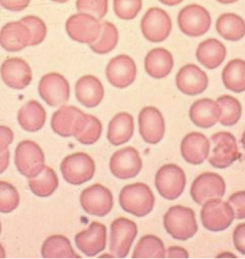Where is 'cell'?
Segmentation results:
<instances>
[{
    "mask_svg": "<svg viewBox=\"0 0 245 259\" xmlns=\"http://www.w3.org/2000/svg\"><path fill=\"white\" fill-rule=\"evenodd\" d=\"M164 226L171 237L185 241L192 238L198 231L192 209L182 205L171 206L164 217Z\"/></svg>",
    "mask_w": 245,
    "mask_h": 259,
    "instance_id": "7a4b0ae2",
    "label": "cell"
},
{
    "mask_svg": "<svg viewBox=\"0 0 245 259\" xmlns=\"http://www.w3.org/2000/svg\"><path fill=\"white\" fill-rule=\"evenodd\" d=\"M140 30L149 42H162L170 35L172 21L165 10L154 7L149 8L142 18Z\"/></svg>",
    "mask_w": 245,
    "mask_h": 259,
    "instance_id": "ba28073f",
    "label": "cell"
},
{
    "mask_svg": "<svg viewBox=\"0 0 245 259\" xmlns=\"http://www.w3.org/2000/svg\"><path fill=\"white\" fill-rule=\"evenodd\" d=\"M107 231L101 223L93 221L88 229L75 236V242L80 251L87 256H94L106 248Z\"/></svg>",
    "mask_w": 245,
    "mask_h": 259,
    "instance_id": "d6986e66",
    "label": "cell"
},
{
    "mask_svg": "<svg viewBox=\"0 0 245 259\" xmlns=\"http://www.w3.org/2000/svg\"><path fill=\"white\" fill-rule=\"evenodd\" d=\"M186 183L184 170L175 164L162 166L156 174V188L163 198L167 200L179 198L184 192Z\"/></svg>",
    "mask_w": 245,
    "mask_h": 259,
    "instance_id": "5b68a950",
    "label": "cell"
},
{
    "mask_svg": "<svg viewBox=\"0 0 245 259\" xmlns=\"http://www.w3.org/2000/svg\"><path fill=\"white\" fill-rule=\"evenodd\" d=\"M83 112L74 106H61L53 115L51 128L59 136L73 137L77 119Z\"/></svg>",
    "mask_w": 245,
    "mask_h": 259,
    "instance_id": "f546056e",
    "label": "cell"
},
{
    "mask_svg": "<svg viewBox=\"0 0 245 259\" xmlns=\"http://www.w3.org/2000/svg\"><path fill=\"white\" fill-rule=\"evenodd\" d=\"M30 0H0V5L5 10L20 12L26 9Z\"/></svg>",
    "mask_w": 245,
    "mask_h": 259,
    "instance_id": "f6af8a7d",
    "label": "cell"
},
{
    "mask_svg": "<svg viewBox=\"0 0 245 259\" xmlns=\"http://www.w3.org/2000/svg\"><path fill=\"white\" fill-rule=\"evenodd\" d=\"M66 30L72 40L79 44L90 45L99 38L101 23L90 14L78 13L68 19Z\"/></svg>",
    "mask_w": 245,
    "mask_h": 259,
    "instance_id": "52a82bcc",
    "label": "cell"
},
{
    "mask_svg": "<svg viewBox=\"0 0 245 259\" xmlns=\"http://www.w3.org/2000/svg\"><path fill=\"white\" fill-rule=\"evenodd\" d=\"M20 20L28 27L30 31V46H36L42 44L47 35V27L45 23L38 17L34 15H29Z\"/></svg>",
    "mask_w": 245,
    "mask_h": 259,
    "instance_id": "60d3db41",
    "label": "cell"
},
{
    "mask_svg": "<svg viewBox=\"0 0 245 259\" xmlns=\"http://www.w3.org/2000/svg\"><path fill=\"white\" fill-rule=\"evenodd\" d=\"M102 131L100 120L92 115L83 112L77 119L73 137L83 145H91L99 141Z\"/></svg>",
    "mask_w": 245,
    "mask_h": 259,
    "instance_id": "4316f807",
    "label": "cell"
},
{
    "mask_svg": "<svg viewBox=\"0 0 245 259\" xmlns=\"http://www.w3.org/2000/svg\"><path fill=\"white\" fill-rule=\"evenodd\" d=\"M174 65L172 54L164 48L151 50L144 59L145 72L156 79H162L170 74Z\"/></svg>",
    "mask_w": 245,
    "mask_h": 259,
    "instance_id": "cb8c5ba5",
    "label": "cell"
},
{
    "mask_svg": "<svg viewBox=\"0 0 245 259\" xmlns=\"http://www.w3.org/2000/svg\"><path fill=\"white\" fill-rule=\"evenodd\" d=\"M159 1L162 4L167 5V6L173 7L179 5L184 0H159Z\"/></svg>",
    "mask_w": 245,
    "mask_h": 259,
    "instance_id": "c3c4849f",
    "label": "cell"
},
{
    "mask_svg": "<svg viewBox=\"0 0 245 259\" xmlns=\"http://www.w3.org/2000/svg\"><path fill=\"white\" fill-rule=\"evenodd\" d=\"M1 232H2V225H1V223H0V234H1Z\"/></svg>",
    "mask_w": 245,
    "mask_h": 259,
    "instance_id": "db71d44e",
    "label": "cell"
},
{
    "mask_svg": "<svg viewBox=\"0 0 245 259\" xmlns=\"http://www.w3.org/2000/svg\"><path fill=\"white\" fill-rule=\"evenodd\" d=\"M44 154L35 142L24 140L15 150V164L19 172L26 178L38 176L44 167Z\"/></svg>",
    "mask_w": 245,
    "mask_h": 259,
    "instance_id": "3957f363",
    "label": "cell"
},
{
    "mask_svg": "<svg viewBox=\"0 0 245 259\" xmlns=\"http://www.w3.org/2000/svg\"><path fill=\"white\" fill-rule=\"evenodd\" d=\"M118 31L114 24L109 21L101 23V30L99 38L93 44L89 45L92 52L99 55L107 54L113 51L118 45Z\"/></svg>",
    "mask_w": 245,
    "mask_h": 259,
    "instance_id": "d590c367",
    "label": "cell"
},
{
    "mask_svg": "<svg viewBox=\"0 0 245 259\" xmlns=\"http://www.w3.org/2000/svg\"><path fill=\"white\" fill-rule=\"evenodd\" d=\"M220 108L210 99H199L189 109V117L197 126L208 128L215 126L220 117Z\"/></svg>",
    "mask_w": 245,
    "mask_h": 259,
    "instance_id": "d4e9b609",
    "label": "cell"
},
{
    "mask_svg": "<svg viewBox=\"0 0 245 259\" xmlns=\"http://www.w3.org/2000/svg\"><path fill=\"white\" fill-rule=\"evenodd\" d=\"M234 219L232 207L220 198L207 200L201 210V221L205 229L214 232L224 231Z\"/></svg>",
    "mask_w": 245,
    "mask_h": 259,
    "instance_id": "8992f818",
    "label": "cell"
},
{
    "mask_svg": "<svg viewBox=\"0 0 245 259\" xmlns=\"http://www.w3.org/2000/svg\"><path fill=\"white\" fill-rule=\"evenodd\" d=\"M47 114L38 101L31 100L19 110L18 122L25 131L38 132L45 123Z\"/></svg>",
    "mask_w": 245,
    "mask_h": 259,
    "instance_id": "f1b7e54d",
    "label": "cell"
},
{
    "mask_svg": "<svg viewBox=\"0 0 245 259\" xmlns=\"http://www.w3.org/2000/svg\"><path fill=\"white\" fill-rule=\"evenodd\" d=\"M208 83L206 73L194 64L185 65L176 74V87L186 95L202 94L206 90Z\"/></svg>",
    "mask_w": 245,
    "mask_h": 259,
    "instance_id": "ffe728a7",
    "label": "cell"
},
{
    "mask_svg": "<svg viewBox=\"0 0 245 259\" xmlns=\"http://www.w3.org/2000/svg\"><path fill=\"white\" fill-rule=\"evenodd\" d=\"M241 145H242L243 148H244V150H245V131L244 132V133H243L242 137H241Z\"/></svg>",
    "mask_w": 245,
    "mask_h": 259,
    "instance_id": "816d5d0a",
    "label": "cell"
},
{
    "mask_svg": "<svg viewBox=\"0 0 245 259\" xmlns=\"http://www.w3.org/2000/svg\"><path fill=\"white\" fill-rule=\"evenodd\" d=\"M134 132V120L131 114L120 112L109 122L107 138L114 146L122 145L131 140Z\"/></svg>",
    "mask_w": 245,
    "mask_h": 259,
    "instance_id": "484cf974",
    "label": "cell"
},
{
    "mask_svg": "<svg viewBox=\"0 0 245 259\" xmlns=\"http://www.w3.org/2000/svg\"><path fill=\"white\" fill-rule=\"evenodd\" d=\"M211 139L215 145L209 158L211 165L218 169L230 167L239 157L235 137L229 132H220L212 135Z\"/></svg>",
    "mask_w": 245,
    "mask_h": 259,
    "instance_id": "4fadbf2b",
    "label": "cell"
},
{
    "mask_svg": "<svg viewBox=\"0 0 245 259\" xmlns=\"http://www.w3.org/2000/svg\"><path fill=\"white\" fill-rule=\"evenodd\" d=\"M227 50L220 41L215 38L207 39L199 45L196 56L200 63L208 69H215L225 59Z\"/></svg>",
    "mask_w": 245,
    "mask_h": 259,
    "instance_id": "83f0119b",
    "label": "cell"
},
{
    "mask_svg": "<svg viewBox=\"0 0 245 259\" xmlns=\"http://www.w3.org/2000/svg\"><path fill=\"white\" fill-rule=\"evenodd\" d=\"M51 1L56 3H60V4H63V3H66L67 2L69 1V0H51Z\"/></svg>",
    "mask_w": 245,
    "mask_h": 259,
    "instance_id": "f5cc1de1",
    "label": "cell"
},
{
    "mask_svg": "<svg viewBox=\"0 0 245 259\" xmlns=\"http://www.w3.org/2000/svg\"><path fill=\"white\" fill-rule=\"evenodd\" d=\"M0 75L8 87L17 90L26 88L32 79L30 66L20 58H10L3 62Z\"/></svg>",
    "mask_w": 245,
    "mask_h": 259,
    "instance_id": "ac0fdd59",
    "label": "cell"
},
{
    "mask_svg": "<svg viewBox=\"0 0 245 259\" xmlns=\"http://www.w3.org/2000/svg\"><path fill=\"white\" fill-rule=\"evenodd\" d=\"M216 29L225 40L236 42L244 37L245 22L236 14L224 13L217 19Z\"/></svg>",
    "mask_w": 245,
    "mask_h": 259,
    "instance_id": "1f68e13d",
    "label": "cell"
},
{
    "mask_svg": "<svg viewBox=\"0 0 245 259\" xmlns=\"http://www.w3.org/2000/svg\"><path fill=\"white\" fill-rule=\"evenodd\" d=\"M39 97L50 106L65 105L70 99L69 82L60 73L53 72L43 75L39 82Z\"/></svg>",
    "mask_w": 245,
    "mask_h": 259,
    "instance_id": "8fae6325",
    "label": "cell"
},
{
    "mask_svg": "<svg viewBox=\"0 0 245 259\" xmlns=\"http://www.w3.org/2000/svg\"><path fill=\"white\" fill-rule=\"evenodd\" d=\"M58 178L56 171L48 166H44L38 176L30 178L29 188L36 196L47 198L51 196L57 190Z\"/></svg>",
    "mask_w": 245,
    "mask_h": 259,
    "instance_id": "d6a6232c",
    "label": "cell"
},
{
    "mask_svg": "<svg viewBox=\"0 0 245 259\" xmlns=\"http://www.w3.org/2000/svg\"><path fill=\"white\" fill-rule=\"evenodd\" d=\"M216 102L220 108L219 122L221 124L231 126L239 121L241 115V106L237 99L232 96L224 95L219 97Z\"/></svg>",
    "mask_w": 245,
    "mask_h": 259,
    "instance_id": "8d00e7d4",
    "label": "cell"
},
{
    "mask_svg": "<svg viewBox=\"0 0 245 259\" xmlns=\"http://www.w3.org/2000/svg\"><path fill=\"white\" fill-rule=\"evenodd\" d=\"M224 87L233 92L245 91V61L234 59L229 61L222 71Z\"/></svg>",
    "mask_w": 245,
    "mask_h": 259,
    "instance_id": "836d02e7",
    "label": "cell"
},
{
    "mask_svg": "<svg viewBox=\"0 0 245 259\" xmlns=\"http://www.w3.org/2000/svg\"><path fill=\"white\" fill-rule=\"evenodd\" d=\"M234 247L239 253L245 255V223L238 225L233 232Z\"/></svg>",
    "mask_w": 245,
    "mask_h": 259,
    "instance_id": "7bdbcfd3",
    "label": "cell"
},
{
    "mask_svg": "<svg viewBox=\"0 0 245 259\" xmlns=\"http://www.w3.org/2000/svg\"><path fill=\"white\" fill-rule=\"evenodd\" d=\"M14 133L10 127L0 125V153L8 150L9 146L13 143Z\"/></svg>",
    "mask_w": 245,
    "mask_h": 259,
    "instance_id": "ee69618b",
    "label": "cell"
},
{
    "mask_svg": "<svg viewBox=\"0 0 245 259\" xmlns=\"http://www.w3.org/2000/svg\"><path fill=\"white\" fill-rule=\"evenodd\" d=\"M166 253L165 246L160 238L154 235H146L137 243L132 258H164L167 257Z\"/></svg>",
    "mask_w": 245,
    "mask_h": 259,
    "instance_id": "e575fe53",
    "label": "cell"
},
{
    "mask_svg": "<svg viewBox=\"0 0 245 259\" xmlns=\"http://www.w3.org/2000/svg\"><path fill=\"white\" fill-rule=\"evenodd\" d=\"M138 126L142 139L150 145H157L165 134L164 116L157 108L145 106L138 114Z\"/></svg>",
    "mask_w": 245,
    "mask_h": 259,
    "instance_id": "e0dca14e",
    "label": "cell"
},
{
    "mask_svg": "<svg viewBox=\"0 0 245 259\" xmlns=\"http://www.w3.org/2000/svg\"><path fill=\"white\" fill-rule=\"evenodd\" d=\"M137 233V225L131 220L121 217L113 221L111 226L110 250L114 257L127 256Z\"/></svg>",
    "mask_w": 245,
    "mask_h": 259,
    "instance_id": "9c48e42d",
    "label": "cell"
},
{
    "mask_svg": "<svg viewBox=\"0 0 245 259\" xmlns=\"http://www.w3.org/2000/svg\"><path fill=\"white\" fill-rule=\"evenodd\" d=\"M75 92L79 103L90 109L99 106L105 94L104 85L96 76L92 75L80 77L75 83Z\"/></svg>",
    "mask_w": 245,
    "mask_h": 259,
    "instance_id": "7402d4cb",
    "label": "cell"
},
{
    "mask_svg": "<svg viewBox=\"0 0 245 259\" xmlns=\"http://www.w3.org/2000/svg\"><path fill=\"white\" fill-rule=\"evenodd\" d=\"M225 191V182L222 177L214 172H205L193 180L190 193L193 201L203 205L211 199L222 198Z\"/></svg>",
    "mask_w": 245,
    "mask_h": 259,
    "instance_id": "5bb4252c",
    "label": "cell"
},
{
    "mask_svg": "<svg viewBox=\"0 0 245 259\" xmlns=\"http://www.w3.org/2000/svg\"><path fill=\"white\" fill-rule=\"evenodd\" d=\"M143 163L138 151L132 147L116 151L111 156L109 167L111 173L121 180L131 179L139 174Z\"/></svg>",
    "mask_w": 245,
    "mask_h": 259,
    "instance_id": "9a60e30c",
    "label": "cell"
},
{
    "mask_svg": "<svg viewBox=\"0 0 245 259\" xmlns=\"http://www.w3.org/2000/svg\"><path fill=\"white\" fill-rule=\"evenodd\" d=\"M142 5V0H114V13L121 20H133L141 10Z\"/></svg>",
    "mask_w": 245,
    "mask_h": 259,
    "instance_id": "f35d334b",
    "label": "cell"
},
{
    "mask_svg": "<svg viewBox=\"0 0 245 259\" xmlns=\"http://www.w3.org/2000/svg\"><path fill=\"white\" fill-rule=\"evenodd\" d=\"M168 258H188V253L187 250L182 247L171 246L167 249Z\"/></svg>",
    "mask_w": 245,
    "mask_h": 259,
    "instance_id": "bcb514c9",
    "label": "cell"
},
{
    "mask_svg": "<svg viewBox=\"0 0 245 259\" xmlns=\"http://www.w3.org/2000/svg\"><path fill=\"white\" fill-rule=\"evenodd\" d=\"M210 150V141L200 132H191L181 141V155L189 164L194 165L202 164L208 157Z\"/></svg>",
    "mask_w": 245,
    "mask_h": 259,
    "instance_id": "603a6c76",
    "label": "cell"
},
{
    "mask_svg": "<svg viewBox=\"0 0 245 259\" xmlns=\"http://www.w3.org/2000/svg\"><path fill=\"white\" fill-rule=\"evenodd\" d=\"M80 202L87 213L97 217L108 215L114 206V198L111 190L99 183L83 190L80 194Z\"/></svg>",
    "mask_w": 245,
    "mask_h": 259,
    "instance_id": "7c38bea8",
    "label": "cell"
},
{
    "mask_svg": "<svg viewBox=\"0 0 245 259\" xmlns=\"http://www.w3.org/2000/svg\"><path fill=\"white\" fill-rule=\"evenodd\" d=\"M30 42V31L21 20L8 22L0 30V46L8 52H18Z\"/></svg>",
    "mask_w": 245,
    "mask_h": 259,
    "instance_id": "44dd1931",
    "label": "cell"
},
{
    "mask_svg": "<svg viewBox=\"0 0 245 259\" xmlns=\"http://www.w3.org/2000/svg\"><path fill=\"white\" fill-rule=\"evenodd\" d=\"M61 170L67 183L80 185L93 178L95 164L88 154L76 152L67 156L62 161Z\"/></svg>",
    "mask_w": 245,
    "mask_h": 259,
    "instance_id": "277c9868",
    "label": "cell"
},
{
    "mask_svg": "<svg viewBox=\"0 0 245 259\" xmlns=\"http://www.w3.org/2000/svg\"><path fill=\"white\" fill-rule=\"evenodd\" d=\"M228 203L232 207L236 219H245V191H239L229 197Z\"/></svg>",
    "mask_w": 245,
    "mask_h": 259,
    "instance_id": "b9f144b4",
    "label": "cell"
},
{
    "mask_svg": "<svg viewBox=\"0 0 245 259\" xmlns=\"http://www.w3.org/2000/svg\"><path fill=\"white\" fill-rule=\"evenodd\" d=\"M217 1L219 3H222V4L227 5L236 3L238 0H217Z\"/></svg>",
    "mask_w": 245,
    "mask_h": 259,
    "instance_id": "681fc988",
    "label": "cell"
},
{
    "mask_svg": "<svg viewBox=\"0 0 245 259\" xmlns=\"http://www.w3.org/2000/svg\"><path fill=\"white\" fill-rule=\"evenodd\" d=\"M180 30L189 37H200L210 30L212 19L210 14L201 5H187L178 15Z\"/></svg>",
    "mask_w": 245,
    "mask_h": 259,
    "instance_id": "30bf717a",
    "label": "cell"
},
{
    "mask_svg": "<svg viewBox=\"0 0 245 259\" xmlns=\"http://www.w3.org/2000/svg\"><path fill=\"white\" fill-rule=\"evenodd\" d=\"M10 150H7L0 153V174L4 172L10 164Z\"/></svg>",
    "mask_w": 245,
    "mask_h": 259,
    "instance_id": "7dc6e473",
    "label": "cell"
},
{
    "mask_svg": "<svg viewBox=\"0 0 245 259\" xmlns=\"http://www.w3.org/2000/svg\"><path fill=\"white\" fill-rule=\"evenodd\" d=\"M106 75L113 87L117 89L127 88L136 80V63L128 55H118L110 60L106 66Z\"/></svg>",
    "mask_w": 245,
    "mask_h": 259,
    "instance_id": "2e32d148",
    "label": "cell"
},
{
    "mask_svg": "<svg viewBox=\"0 0 245 259\" xmlns=\"http://www.w3.org/2000/svg\"><path fill=\"white\" fill-rule=\"evenodd\" d=\"M76 10L78 13L90 14L101 20L109 11V0H77Z\"/></svg>",
    "mask_w": 245,
    "mask_h": 259,
    "instance_id": "ab89813d",
    "label": "cell"
},
{
    "mask_svg": "<svg viewBox=\"0 0 245 259\" xmlns=\"http://www.w3.org/2000/svg\"><path fill=\"white\" fill-rule=\"evenodd\" d=\"M41 253L46 258H81L73 250L70 240L63 235H53L47 238L42 244Z\"/></svg>",
    "mask_w": 245,
    "mask_h": 259,
    "instance_id": "4dcf8cb0",
    "label": "cell"
},
{
    "mask_svg": "<svg viewBox=\"0 0 245 259\" xmlns=\"http://www.w3.org/2000/svg\"><path fill=\"white\" fill-rule=\"evenodd\" d=\"M119 202L123 210L141 218L148 215L153 210L155 198L148 185L136 183L126 185L121 190Z\"/></svg>",
    "mask_w": 245,
    "mask_h": 259,
    "instance_id": "6da1fadb",
    "label": "cell"
},
{
    "mask_svg": "<svg viewBox=\"0 0 245 259\" xmlns=\"http://www.w3.org/2000/svg\"><path fill=\"white\" fill-rule=\"evenodd\" d=\"M20 197L18 190L8 182L0 181V212L10 213L18 208Z\"/></svg>",
    "mask_w": 245,
    "mask_h": 259,
    "instance_id": "74e56055",
    "label": "cell"
},
{
    "mask_svg": "<svg viewBox=\"0 0 245 259\" xmlns=\"http://www.w3.org/2000/svg\"><path fill=\"white\" fill-rule=\"evenodd\" d=\"M6 257V251L3 245L0 243V258H4Z\"/></svg>",
    "mask_w": 245,
    "mask_h": 259,
    "instance_id": "f907efd6",
    "label": "cell"
}]
</instances>
